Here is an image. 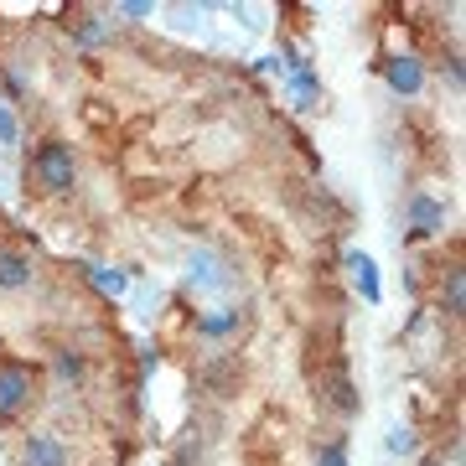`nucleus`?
I'll use <instances>...</instances> for the list:
<instances>
[{
    "label": "nucleus",
    "instance_id": "4",
    "mask_svg": "<svg viewBox=\"0 0 466 466\" xmlns=\"http://www.w3.org/2000/svg\"><path fill=\"white\" fill-rule=\"evenodd\" d=\"M383 84L394 88V94H420L425 88V63H420L415 52H400V57L383 63Z\"/></svg>",
    "mask_w": 466,
    "mask_h": 466
},
{
    "label": "nucleus",
    "instance_id": "11",
    "mask_svg": "<svg viewBox=\"0 0 466 466\" xmlns=\"http://www.w3.org/2000/svg\"><path fill=\"white\" fill-rule=\"evenodd\" d=\"M461 306H466V275H461V265H451V275H446V311L451 317H461Z\"/></svg>",
    "mask_w": 466,
    "mask_h": 466
},
{
    "label": "nucleus",
    "instance_id": "13",
    "mask_svg": "<svg viewBox=\"0 0 466 466\" xmlns=\"http://www.w3.org/2000/svg\"><path fill=\"white\" fill-rule=\"evenodd\" d=\"M57 379L78 383L84 379V358H78V352H57Z\"/></svg>",
    "mask_w": 466,
    "mask_h": 466
},
{
    "label": "nucleus",
    "instance_id": "15",
    "mask_svg": "<svg viewBox=\"0 0 466 466\" xmlns=\"http://www.w3.org/2000/svg\"><path fill=\"white\" fill-rule=\"evenodd\" d=\"M16 140H21V125H16V115L0 104V146H16Z\"/></svg>",
    "mask_w": 466,
    "mask_h": 466
},
{
    "label": "nucleus",
    "instance_id": "8",
    "mask_svg": "<svg viewBox=\"0 0 466 466\" xmlns=\"http://www.w3.org/2000/svg\"><path fill=\"white\" fill-rule=\"evenodd\" d=\"M84 275H88L94 285H99V290H104L109 300H119L125 290H130V275H125V269H109V265H84Z\"/></svg>",
    "mask_w": 466,
    "mask_h": 466
},
{
    "label": "nucleus",
    "instance_id": "1",
    "mask_svg": "<svg viewBox=\"0 0 466 466\" xmlns=\"http://www.w3.org/2000/svg\"><path fill=\"white\" fill-rule=\"evenodd\" d=\"M32 177L42 192H73V177H78V161H73V146L63 140H47V146L32 156Z\"/></svg>",
    "mask_w": 466,
    "mask_h": 466
},
{
    "label": "nucleus",
    "instance_id": "9",
    "mask_svg": "<svg viewBox=\"0 0 466 466\" xmlns=\"http://www.w3.org/2000/svg\"><path fill=\"white\" fill-rule=\"evenodd\" d=\"M290 104L296 109H311L317 104V73L311 67H290Z\"/></svg>",
    "mask_w": 466,
    "mask_h": 466
},
{
    "label": "nucleus",
    "instance_id": "10",
    "mask_svg": "<svg viewBox=\"0 0 466 466\" xmlns=\"http://www.w3.org/2000/svg\"><path fill=\"white\" fill-rule=\"evenodd\" d=\"M228 332H238V311H233V306L198 317V337H228Z\"/></svg>",
    "mask_w": 466,
    "mask_h": 466
},
{
    "label": "nucleus",
    "instance_id": "12",
    "mask_svg": "<svg viewBox=\"0 0 466 466\" xmlns=\"http://www.w3.org/2000/svg\"><path fill=\"white\" fill-rule=\"evenodd\" d=\"M383 446L394 451V456H415V431H410V425H389V441H383Z\"/></svg>",
    "mask_w": 466,
    "mask_h": 466
},
{
    "label": "nucleus",
    "instance_id": "2",
    "mask_svg": "<svg viewBox=\"0 0 466 466\" xmlns=\"http://www.w3.org/2000/svg\"><path fill=\"white\" fill-rule=\"evenodd\" d=\"M32 400H36V373H32V363L0 358V420H16Z\"/></svg>",
    "mask_w": 466,
    "mask_h": 466
},
{
    "label": "nucleus",
    "instance_id": "14",
    "mask_svg": "<svg viewBox=\"0 0 466 466\" xmlns=\"http://www.w3.org/2000/svg\"><path fill=\"white\" fill-rule=\"evenodd\" d=\"M317 466H348V446H342V441H327V446L317 451Z\"/></svg>",
    "mask_w": 466,
    "mask_h": 466
},
{
    "label": "nucleus",
    "instance_id": "7",
    "mask_svg": "<svg viewBox=\"0 0 466 466\" xmlns=\"http://www.w3.org/2000/svg\"><path fill=\"white\" fill-rule=\"evenodd\" d=\"M32 285V259L21 249H0V290H26Z\"/></svg>",
    "mask_w": 466,
    "mask_h": 466
},
{
    "label": "nucleus",
    "instance_id": "3",
    "mask_svg": "<svg viewBox=\"0 0 466 466\" xmlns=\"http://www.w3.org/2000/svg\"><path fill=\"white\" fill-rule=\"evenodd\" d=\"M342 265H348V280L358 285V296H363L368 306H379V300H383V285H379V265H373V254L348 249V254H342Z\"/></svg>",
    "mask_w": 466,
    "mask_h": 466
},
{
    "label": "nucleus",
    "instance_id": "16",
    "mask_svg": "<svg viewBox=\"0 0 466 466\" xmlns=\"http://www.w3.org/2000/svg\"><path fill=\"white\" fill-rule=\"evenodd\" d=\"M104 32H109V26H104L99 16H88V21H84V26H78V32H73V36H78L84 47H94V42H104Z\"/></svg>",
    "mask_w": 466,
    "mask_h": 466
},
{
    "label": "nucleus",
    "instance_id": "5",
    "mask_svg": "<svg viewBox=\"0 0 466 466\" xmlns=\"http://www.w3.org/2000/svg\"><path fill=\"white\" fill-rule=\"evenodd\" d=\"M404 213H410V228H415L420 238H431V233L446 228V208H441V202H435L431 192H410Z\"/></svg>",
    "mask_w": 466,
    "mask_h": 466
},
{
    "label": "nucleus",
    "instance_id": "6",
    "mask_svg": "<svg viewBox=\"0 0 466 466\" xmlns=\"http://www.w3.org/2000/svg\"><path fill=\"white\" fill-rule=\"evenodd\" d=\"M21 461L26 466H67V446L52 431H32L21 441Z\"/></svg>",
    "mask_w": 466,
    "mask_h": 466
},
{
    "label": "nucleus",
    "instance_id": "17",
    "mask_svg": "<svg viewBox=\"0 0 466 466\" xmlns=\"http://www.w3.org/2000/svg\"><path fill=\"white\" fill-rule=\"evenodd\" d=\"M156 5H146V0H130V5H119V16H130V21H140V16H150Z\"/></svg>",
    "mask_w": 466,
    "mask_h": 466
}]
</instances>
